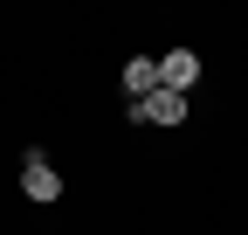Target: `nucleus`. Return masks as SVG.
Returning a JSON list of instances; mask_svg holds the SVG:
<instances>
[{
  "mask_svg": "<svg viewBox=\"0 0 248 235\" xmlns=\"http://www.w3.org/2000/svg\"><path fill=\"white\" fill-rule=\"evenodd\" d=\"M131 125H186V97H179V90L131 97Z\"/></svg>",
  "mask_w": 248,
  "mask_h": 235,
  "instance_id": "obj_2",
  "label": "nucleus"
},
{
  "mask_svg": "<svg viewBox=\"0 0 248 235\" xmlns=\"http://www.w3.org/2000/svg\"><path fill=\"white\" fill-rule=\"evenodd\" d=\"M193 83H200V55L193 49H172V55H159V90H193Z\"/></svg>",
  "mask_w": 248,
  "mask_h": 235,
  "instance_id": "obj_3",
  "label": "nucleus"
},
{
  "mask_svg": "<svg viewBox=\"0 0 248 235\" xmlns=\"http://www.w3.org/2000/svg\"><path fill=\"white\" fill-rule=\"evenodd\" d=\"M124 90L152 97V90H159V63H152V55H131V63H124Z\"/></svg>",
  "mask_w": 248,
  "mask_h": 235,
  "instance_id": "obj_4",
  "label": "nucleus"
},
{
  "mask_svg": "<svg viewBox=\"0 0 248 235\" xmlns=\"http://www.w3.org/2000/svg\"><path fill=\"white\" fill-rule=\"evenodd\" d=\"M21 194L35 201V208H48V201H62V173H55L42 152H28V159H21Z\"/></svg>",
  "mask_w": 248,
  "mask_h": 235,
  "instance_id": "obj_1",
  "label": "nucleus"
}]
</instances>
